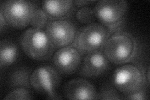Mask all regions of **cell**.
Instances as JSON below:
<instances>
[{
  "label": "cell",
  "mask_w": 150,
  "mask_h": 100,
  "mask_svg": "<svg viewBox=\"0 0 150 100\" xmlns=\"http://www.w3.org/2000/svg\"><path fill=\"white\" fill-rule=\"evenodd\" d=\"M102 51L111 63L123 65L135 58L138 54V45L133 35L123 31L110 35Z\"/></svg>",
  "instance_id": "1"
},
{
  "label": "cell",
  "mask_w": 150,
  "mask_h": 100,
  "mask_svg": "<svg viewBox=\"0 0 150 100\" xmlns=\"http://www.w3.org/2000/svg\"><path fill=\"white\" fill-rule=\"evenodd\" d=\"M20 45L23 52L37 61H46L54 53L55 47L47 36L45 31L29 28L23 33Z\"/></svg>",
  "instance_id": "2"
},
{
  "label": "cell",
  "mask_w": 150,
  "mask_h": 100,
  "mask_svg": "<svg viewBox=\"0 0 150 100\" xmlns=\"http://www.w3.org/2000/svg\"><path fill=\"white\" fill-rule=\"evenodd\" d=\"M110 36L104 25L98 23H92L76 31L71 45L82 55H86L102 50Z\"/></svg>",
  "instance_id": "3"
},
{
  "label": "cell",
  "mask_w": 150,
  "mask_h": 100,
  "mask_svg": "<svg viewBox=\"0 0 150 100\" xmlns=\"http://www.w3.org/2000/svg\"><path fill=\"white\" fill-rule=\"evenodd\" d=\"M112 82L116 89L124 95L148 87L144 70L139 65L136 64L126 63L117 68L112 74Z\"/></svg>",
  "instance_id": "4"
},
{
  "label": "cell",
  "mask_w": 150,
  "mask_h": 100,
  "mask_svg": "<svg viewBox=\"0 0 150 100\" xmlns=\"http://www.w3.org/2000/svg\"><path fill=\"white\" fill-rule=\"evenodd\" d=\"M37 4L25 0H9L1 2L0 13L9 25L17 29H23L30 24Z\"/></svg>",
  "instance_id": "5"
},
{
  "label": "cell",
  "mask_w": 150,
  "mask_h": 100,
  "mask_svg": "<svg viewBox=\"0 0 150 100\" xmlns=\"http://www.w3.org/2000/svg\"><path fill=\"white\" fill-rule=\"evenodd\" d=\"M31 85L35 91L46 95L48 99H60L62 97L57 93L61 83L60 74L53 66H42L33 71Z\"/></svg>",
  "instance_id": "6"
},
{
  "label": "cell",
  "mask_w": 150,
  "mask_h": 100,
  "mask_svg": "<svg viewBox=\"0 0 150 100\" xmlns=\"http://www.w3.org/2000/svg\"><path fill=\"white\" fill-rule=\"evenodd\" d=\"M45 33L55 48H61L73 43L76 29L72 21L65 19L51 21Z\"/></svg>",
  "instance_id": "7"
},
{
  "label": "cell",
  "mask_w": 150,
  "mask_h": 100,
  "mask_svg": "<svg viewBox=\"0 0 150 100\" xmlns=\"http://www.w3.org/2000/svg\"><path fill=\"white\" fill-rule=\"evenodd\" d=\"M128 4L122 0H102L94 8L96 18L104 26L110 25L125 19Z\"/></svg>",
  "instance_id": "8"
},
{
  "label": "cell",
  "mask_w": 150,
  "mask_h": 100,
  "mask_svg": "<svg viewBox=\"0 0 150 100\" xmlns=\"http://www.w3.org/2000/svg\"><path fill=\"white\" fill-rule=\"evenodd\" d=\"M82 55L72 45L61 48L53 56V66L59 74H72L80 67Z\"/></svg>",
  "instance_id": "9"
},
{
  "label": "cell",
  "mask_w": 150,
  "mask_h": 100,
  "mask_svg": "<svg viewBox=\"0 0 150 100\" xmlns=\"http://www.w3.org/2000/svg\"><path fill=\"white\" fill-rule=\"evenodd\" d=\"M110 68V61L102 50L88 53L79 68V75L84 78H96L105 73Z\"/></svg>",
  "instance_id": "10"
},
{
  "label": "cell",
  "mask_w": 150,
  "mask_h": 100,
  "mask_svg": "<svg viewBox=\"0 0 150 100\" xmlns=\"http://www.w3.org/2000/svg\"><path fill=\"white\" fill-rule=\"evenodd\" d=\"M63 94L68 99H96L97 91L89 81L78 78L69 81L64 84Z\"/></svg>",
  "instance_id": "11"
},
{
  "label": "cell",
  "mask_w": 150,
  "mask_h": 100,
  "mask_svg": "<svg viewBox=\"0 0 150 100\" xmlns=\"http://www.w3.org/2000/svg\"><path fill=\"white\" fill-rule=\"evenodd\" d=\"M74 6V1L71 0L42 2V8L51 21L67 19L72 14Z\"/></svg>",
  "instance_id": "12"
},
{
  "label": "cell",
  "mask_w": 150,
  "mask_h": 100,
  "mask_svg": "<svg viewBox=\"0 0 150 100\" xmlns=\"http://www.w3.org/2000/svg\"><path fill=\"white\" fill-rule=\"evenodd\" d=\"M31 70L26 67L18 68L13 71L9 74L8 80L9 87L10 88H27L31 89Z\"/></svg>",
  "instance_id": "13"
},
{
  "label": "cell",
  "mask_w": 150,
  "mask_h": 100,
  "mask_svg": "<svg viewBox=\"0 0 150 100\" xmlns=\"http://www.w3.org/2000/svg\"><path fill=\"white\" fill-rule=\"evenodd\" d=\"M18 55L16 45L12 41L3 40L0 43V66L6 68L15 62Z\"/></svg>",
  "instance_id": "14"
},
{
  "label": "cell",
  "mask_w": 150,
  "mask_h": 100,
  "mask_svg": "<svg viewBox=\"0 0 150 100\" xmlns=\"http://www.w3.org/2000/svg\"><path fill=\"white\" fill-rule=\"evenodd\" d=\"M51 21L43 8H40L37 4L30 21L31 27L37 29L44 30Z\"/></svg>",
  "instance_id": "15"
},
{
  "label": "cell",
  "mask_w": 150,
  "mask_h": 100,
  "mask_svg": "<svg viewBox=\"0 0 150 100\" xmlns=\"http://www.w3.org/2000/svg\"><path fill=\"white\" fill-rule=\"evenodd\" d=\"M77 20L83 24H90L94 23L96 18L94 8L89 6L79 8L76 13Z\"/></svg>",
  "instance_id": "16"
},
{
  "label": "cell",
  "mask_w": 150,
  "mask_h": 100,
  "mask_svg": "<svg viewBox=\"0 0 150 100\" xmlns=\"http://www.w3.org/2000/svg\"><path fill=\"white\" fill-rule=\"evenodd\" d=\"M33 94L31 89L27 88H17L9 91L4 97V99H32Z\"/></svg>",
  "instance_id": "17"
},
{
  "label": "cell",
  "mask_w": 150,
  "mask_h": 100,
  "mask_svg": "<svg viewBox=\"0 0 150 100\" xmlns=\"http://www.w3.org/2000/svg\"><path fill=\"white\" fill-rule=\"evenodd\" d=\"M120 99V94L116 88L111 86H105L99 93H97L96 99Z\"/></svg>",
  "instance_id": "18"
},
{
  "label": "cell",
  "mask_w": 150,
  "mask_h": 100,
  "mask_svg": "<svg viewBox=\"0 0 150 100\" xmlns=\"http://www.w3.org/2000/svg\"><path fill=\"white\" fill-rule=\"evenodd\" d=\"M148 98V92L146 87H145L139 91L131 93L129 94H125V96L121 97V99H146Z\"/></svg>",
  "instance_id": "19"
},
{
  "label": "cell",
  "mask_w": 150,
  "mask_h": 100,
  "mask_svg": "<svg viewBox=\"0 0 150 100\" xmlns=\"http://www.w3.org/2000/svg\"><path fill=\"white\" fill-rule=\"evenodd\" d=\"M125 25V19H123L118 22L115 23L114 24L110 25L105 26L106 28L107 31H108L110 35L115 34L116 33H118L120 31H123Z\"/></svg>",
  "instance_id": "20"
},
{
  "label": "cell",
  "mask_w": 150,
  "mask_h": 100,
  "mask_svg": "<svg viewBox=\"0 0 150 100\" xmlns=\"http://www.w3.org/2000/svg\"><path fill=\"white\" fill-rule=\"evenodd\" d=\"M94 2H95V1H87V0H85V1H74V5L78 8H81V7L88 6V4L93 3Z\"/></svg>",
  "instance_id": "21"
},
{
  "label": "cell",
  "mask_w": 150,
  "mask_h": 100,
  "mask_svg": "<svg viewBox=\"0 0 150 100\" xmlns=\"http://www.w3.org/2000/svg\"><path fill=\"white\" fill-rule=\"evenodd\" d=\"M0 18H1V20H0V28H1V32H2L4 29H6L9 26V24L4 19L1 13H0Z\"/></svg>",
  "instance_id": "22"
},
{
  "label": "cell",
  "mask_w": 150,
  "mask_h": 100,
  "mask_svg": "<svg viewBox=\"0 0 150 100\" xmlns=\"http://www.w3.org/2000/svg\"><path fill=\"white\" fill-rule=\"evenodd\" d=\"M144 77L146 79L147 86L149 87V67L148 66L147 68H145L144 69Z\"/></svg>",
  "instance_id": "23"
}]
</instances>
